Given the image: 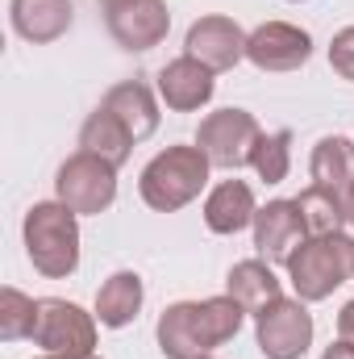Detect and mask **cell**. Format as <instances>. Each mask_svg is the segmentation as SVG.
I'll list each match as a JSON object with an SVG mask.
<instances>
[{"instance_id": "7c38bea8", "label": "cell", "mask_w": 354, "mask_h": 359, "mask_svg": "<svg viewBox=\"0 0 354 359\" xmlns=\"http://www.w3.org/2000/svg\"><path fill=\"white\" fill-rule=\"evenodd\" d=\"M250 230H255V251L267 264H288L292 251L309 238L296 201H267V205H259Z\"/></svg>"}, {"instance_id": "44dd1931", "label": "cell", "mask_w": 354, "mask_h": 359, "mask_svg": "<svg viewBox=\"0 0 354 359\" xmlns=\"http://www.w3.org/2000/svg\"><path fill=\"white\" fill-rule=\"evenodd\" d=\"M296 209H300V222L309 234H342V226H346V196L334 188L309 184L296 196Z\"/></svg>"}, {"instance_id": "7a4b0ae2", "label": "cell", "mask_w": 354, "mask_h": 359, "mask_svg": "<svg viewBox=\"0 0 354 359\" xmlns=\"http://www.w3.org/2000/svg\"><path fill=\"white\" fill-rule=\"evenodd\" d=\"M25 255L34 271L46 280H67L80 268V213H71L63 201H38L29 205L21 222Z\"/></svg>"}, {"instance_id": "8fae6325", "label": "cell", "mask_w": 354, "mask_h": 359, "mask_svg": "<svg viewBox=\"0 0 354 359\" xmlns=\"http://www.w3.org/2000/svg\"><path fill=\"white\" fill-rule=\"evenodd\" d=\"M108 21V34L121 50L129 55H142V50H155L167 29H171V13H167V0H125L117 8L104 13Z\"/></svg>"}, {"instance_id": "5b68a950", "label": "cell", "mask_w": 354, "mask_h": 359, "mask_svg": "<svg viewBox=\"0 0 354 359\" xmlns=\"http://www.w3.org/2000/svg\"><path fill=\"white\" fill-rule=\"evenodd\" d=\"M55 201H63L71 213L92 217V213H104L113 209L117 201V168L104 163L100 155L88 151H76L59 172H55Z\"/></svg>"}, {"instance_id": "30bf717a", "label": "cell", "mask_w": 354, "mask_h": 359, "mask_svg": "<svg viewBox=\"0 0 354 359\" xmlns=\"http://www.w3.org/2000/svg\"><path fill=\"white\" fill-rule=\"evenodd\" d=\"M246 59L259 72H300L313 59V34L292 21H263L246 38Z\"/></svg>"}, {"instance_id": "7402d4cb", "label": "cell", "mask_w": 354, "mask_h": 359, "mask_svg": "<svg viewBox=\"0 0 354 359\" xmlns=\"http://www.w3.org/2000/svg\"><path fill=\"white\" fill-rule=\"evenodd\" d=\"M34 326H38V301L13 284H4L0 288V343L34 339Z\"/></svg>"}, {"instance_id": "2e32d148", "label": "cell", "mask_w": 354, "mask_h": 359, "mask_svg": "<svg viewBox=\"0 0 354 359\" xmlns=\"http://www.w3.org/2000/svg\"><path fill=\"white\" fill-rule=\"evenodd\" d=\"M129 134H134V142H146L155 130H159V121H163V113H159V100H155V92L150 84H142V80H125V84H113V88L104 92V100H100Z\"/></svg>"}, {"instance_id": "9c48e42d", "label": "cell", "mask_w": 354, "mask_h": 359, "mask_svg": "<svg viewBox=\"0 0 354 359\" xmlns=\"http://www.w3.org/2000/svg\"><path fill=\"white\" fill-rule=\"evenodd\" d=\"M246 29L234 21V17H221V13H208V17H196L187 25V38H183V55H192L196 63H204L213 76L221 72H234L242 59H246Z\"/></svg>"}, {"instance_id": "ac0fdd59", "label": "cell", "mask_w": 354, "mask_h": 359, "mask_svg": "<svg viewBox=\"0 0 354 359\" xmlns=\"http://www.w3.org/2000/svg\"><path fill=\"white\" fill-rule=\"evenodd\" d=\"M225 292L250 313V318H259L267 305H275L279 297H283V284H279V276L271 271L267 259H242V264H234L229 276H225Z\"/></svg>"}, {"instance_id": "ba28073f", "label": "cell", "mask_w": 354, "mask_h": 359, "mask_svg": "<svg viewBox=\"0 0 354 359\" xmlns=\"http://www.w3.org/2000/svg\"><path fill=\"white\" fill-rule=\"evenodd\" d=\"M34 343L50 355H96V313L63 297H42Z\"/></svg>"}, {"instance_id": "f546056e", "label": "cell", "mask_w": 354, "mask_h": 359, "mask_svg": "<svg viewBox=\"0 0 354 359\" xmlns=\"http://www.w3.org/2000/svg\"><path fill=\"white\" fill-rule=\"evenodd\" d=\"M288 4H300V0H288Z\"/></svg>"}, {"instance_id": "9a60e30c", "label": "cell", "mask_w": 354, "mask_h": 359, "mask_svg": "<svg viewBox=\"0 0 354 359\" xmlns=\"http://www.w3.org/2000/svg\"><path fill=\"white\" fill-rule=\"evenodd\" d=\"M255 213H259V201L246 180H221L204 196V226L213 234H225V238L242 234L246 226H255Z\"/></svg>"}, {"instance_id": "f1b7e54d", "label": "cell", "mask_w": 354, "mask_h": 359, "mask_svg": "<svg viewBox=\"0 0 354 359\" xmlns=\"http://www.w3.org/2000/svg\"><path fill=\"white\" fill-rule=\"evenodd\" d=\"M96 4H100V8L108 13V8H117V4H125V0H96Z\"/></svg>"}, {"instance_id": "cb8c5ba5", "label": "cell", "mask_w": 354, "mask_h": 359, "mask_svg": "<svg viewBox=\"0 0 354 359\" xmlns=\"http://www.w3.org/2000/svg\"><path fill=\"white\" fill-rule=\"evenodd\" d=\"M330 67H334L342 80L354 84V25H346V29L334 34V42H330Z\"/></svg>"}, {"instance_id": "277c9868", "label": "cell", "mask_w": 354, "mask_h": 359, "mask_svg": "<svg viewBox=\"0 0 354 359\" xmlns=\"http://www.w3.org/2000/svg\"><path fill=\"white\" fill-rule=\"evenodd\" d=\"M283 268L292 280V292L317 305L334 297L346 280H354V238L351 234H309Z\"/></svg>"}, {"instance_id": "ffe728a7", "label": "cell", "mask_w": 354, "mask_h": 359, "mask_svg": "<svg viewBox=\"0 0 354 359\" xmlns=\"http://www.w3.org/2000/svg\"><path fill=\"white\" fill-rule=\"evenodd\" d=\"M309 176H313V184L334 188V192L346 196L354 188V142L342 138V134L321 138L313 147V155H309Z\"/></svg>"}, {"instance_id": "4dcf8cb0", "label": "cell", "mask_w": 354, "mask_h": 359, "mask_svg": "<svg viewBox=\"0 0 354 359\" xmlns=\"http://www.w3.org/2000/svg\"><path fill=\"white\" fill-rule=\"evenodd\" d=\"M204 359H217V355H204Z\"/></svg>"}, {"instance_id": "4fadbf2b", "label": "cell", "mask_w": 354, "mask_h": 359, "mask_svg": "<svg viewBox=\"0 0 354 359\" xmlns=\"http://www.w3.org/2000/svg\"><path fill=\"white\" fill-rule=\"evenodd\" d=\"M159 100L171 109V113H196V109H204L208 100H213V92H217V80H213V72L204 67V63H196L192 55H179L171 59L163 72H159Z\"/></svg>"}, {"instance_id": "4316f807", "label": "cell", "mask_w": 354, "mask_h": 359, "mask_svg": "<svg viewBox=\"0 0 354 359\" xmlns=\"http://www.w3.org/2000/svg\"><path fill=\"white\" fill-rule=\"evenodd\" d=\"M346 226H354V188L346 192Z\"/></svg>"}, {"instance_id": "d4e9b609", "label": "cell", "mask_w": 354, "mask_h": 359, "mask_svg": "<svg viewBox=\"0 0 354 359\" xmlns=\"http://www.w3.org/2000/svg\"><path fill=\"white\" fill-rule=\"evenodd\" d=\"M338 339H351L354 343V301H346L342 313H338Z\"/></svg>"}, {"instance_id": "52a82bcc", "label": "cell", "mask_w": 354, "mask_h": 359, "mask_svg": "<svg viewBox=\"0 0 354 359\" xmlns=\"http://www.w3.org/2000/svg\"><path fill=\"white\" fill-rule=\"evenodd\" d=\"M313 313L300 297H279L255 318V343L263 359H304L313 347Z\"/></svg>"}, {"instance_id": "5bb4252c", "label": "cell", "mask_w": 354, "mask_h": 359, "mask_svg": "<svg viewBox=\"0 0 354 359\" xmlns=\"http://www.w3.org/2000/svg\"><path fill=\"white\" fill-rule=\"evenodd\" d=\"M8 21H13V34L21 42L50 46L71 29L76 4L71 0H8Z\"/></svg>"}, {"instance_id": "484cf974", "label": "cell", "mask_w": 354, "mask_h": 359, "mask_svg": "<svg viewBox=\"0 0 354 359\" xmlns=\"http://www.w3.org/2000/svg\"><path fill=\"white\" fill-rule=\"evenodd\" d=\"M321 359H354V343L351 339H338V343H330V347L321 351Z\"/></svg>"}, {"instance_id": "8992f818", "label": "cell", "mask_w": 354, "mask_h": 359, "mask_svg": "<svg viewBox=\"0 0 354 359\" xmlns=\"http://www.w3.org/2000/svg\"><path fill=\"white\" fill-rule=\"evenodd\" d=\"M263 130L255 121V113L246 109H217L200 121L196 130V147L208 155L213 168L221 172H238V168H250V155L259 147Z\"/></svg>"}, {"instance_id": "603a6c76", "label": "cell", "mask_w": 354, "mask_h": 359, "mask_svg": "<svg viewBox=\"0 0 354 359\" xmlns=\"http://www.w3.org/2000/svg\"><path fill=\"white\" fill-rule=\"evenodd\" d=\"M250 168L263 184H283L288 172H292V130H275V134H263L255 155H250Z\"/></svg>"}, {"instance_id": "e0dca14e", "label": "cell", "mask_w": 354, "mask_h": 359, "mask_svg": "<svg viewBox=\"0 0 354 359\" xmlns=\"http://www.w3.org/2000/svg\"><path fill=\"white\" fill-rule=\"evenodd\" d=\"M146 301V284L138 271H113L100 288H96V322L108 330H125L129 322H138Z\"/></svg>"}, {"instance_id": "d6986e66", "label": "cell", "mask_w": 354, "mask_h": 359, "mask_svg": "<svg viewBox=\"0 0 354 359\" xmlns=\"http://www.w3.org/2000/svg\"><path fill=\"white\" fill-rule=\"evenodd\" d=\"M80 151L100 155V159L113 163V168H125L129 155H134V134L100 104L96 113H88V121L80 126Z\"/></svg>"}, {"instance_id": "83f0119b", "label": "cell", "mask_w": 354, "mask_h": 359, "mask_svg": "<svg viewBox=\"0 0 354 359\" xmlns=\"http://www.w3.org/2000/svg\"><path fill=\"white\" fill-rule=\"evenodd\" d=\"M38 359H100V355H50L46 351V355H38Z\"/></svg>"}, {"instance_id": "3957f363", "label": "cell", "mask_w": 354, "mask_h": 359, "mask_svg": "<svg viewBox=\"0 0 354 359\" xmlns=\"http://www.w3.org/2000/svg\"><path fill=\"white\" fill-rule=\"evenodd\" d=\"M208 172H213L208 155H204L196 142H192V147L179 142V147L159 151V155L142 168L138 192H142V201H146L155 213H179L183 205H192V201L204 192Z\"/></svg>"}, {"instance_id": "6da1fadb", "label": "cell", "mask_w": 354, "mask_h": 359, "mask_svg": "<svg viewBox=\"0 0 354 359\" xmlns=\"http://www.w3.org/2000/svg\"><path fill=\"white\" fill-rule=\"evenodd\" d=\"M242 322H246V309L229 292L204 297V301H176L163 309L155 339L167 359H204L221 343H229L242 330Z\"/></svg>"}]
</instances>
